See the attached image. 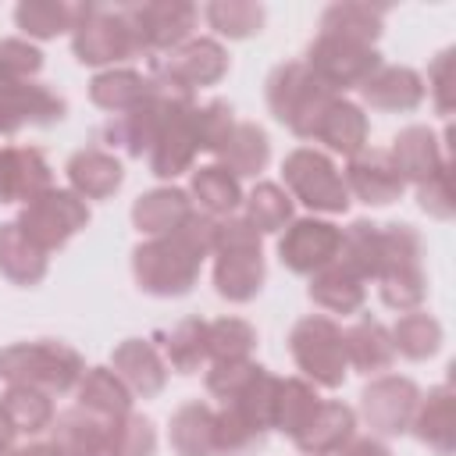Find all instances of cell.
Returning <instances> with one entry per match:
<instances>
[{
	"instance_id": "6da1fadb",
	"label": "cell",
	"mask_w": 456,
	"mask_h": 456,
	"mask_svg": "<svg viewBox=\"0 0 456 456\" xmlns=\"http://www.w3.org/2000/svg\"><path fill=\"white\" fill-rule=\"evenodd\" d=\"M214 228H217V217L192 210V217L178 232L139 242L132 249V274L139 289L160 299L185 296L196 285L200 267L214 249Z\"/></svg>"
},
{
	"instance_id": "7a4b0ae2",
	"label": "cell",
	"mask_w": 456,
	"mask_h": 456,
	"mask_svg": "<svg viewBox=\"0 0 456 456\" xmlns=\"http://www.w3.org/2000/svg\"><path fill=\"white\" fill-rule=\"evenodd\" d=\"M214 289L228 303H249L264 289L267 264L260 232L246 217H221L214 228Z\"/></svg>"
},
{
	"instance_id": "3957f363",
	"label": "cell",
	"mask_w": 456,
	"mask_h": 456,
	"mask_svg": "<svg viewBox=\"0 0 456 456\" xmlns=\"http://www.w3.org/2000/svg\"><path fill=\"white\" fill-rule=\"evenodd\" d=\"M82 374H86V360L68 342L39 338L0 349V378L7 385H28L46 395H64L75 392Z\"/></svg>"
},
{
	"instance_id": "277c9868",
	"label": "cell",
	"mask_w": 456,
	"mask_h": 456,
	"mask_svg": "<svg viewBox=\"0 0 456 456\" xmlns=\"http://www.w3.org/2000/svg\"><path fill=\"white\" fill-rule=\"evenodd\" d=\"M381 303L392 310H417L428 296L424 274V239L413 224H381V267H378Z\"/></svg>"
},
{
	"instance_id": "5b68a950",
	"label": "cell",
	"mask_w": 456,
	"mask_h": 456,
	"mask_svg": "<svg viewBox=\"0 0 456 456\" xmlns=\"http://www.w3.org/2000/svg\"><path fill=\"white\" fill-rule=\"evenodd\" d=\"M264 96H267V110L299 139H314L321 114L335 100V93L321 78H314V71L303 61L278 64L267 75Z\"/></svg>"
},
{
	"instance_id": "8992f818",
	"label": "cell",
	"mask_w": 456,
	"mask_h": 456,
	"mask_svg": "<svg viewBox=\"0 0 456 456\" xmlns=\"http://www.w3.org/2000/svg\"><path fill=\"white\" fill-rule=\"evenodd\" d=\"M71 50L82 64H118L128 57H139V39L128 21L125 4L107 7V4H78L71 18Z\"/></svg>"
},
{
	"instance_id": "52a82bcc",
	"label": "cell",
	"mask_w": 456,
	"mask_h": 456,
	"mask_svg": "<svg viewBox=\"0 0 456 456\" xmlns=\"http://www.w3.org/2000/svg\"><path fill=\"white\" fill-rule=\"evenodd\" d=\"M289 353H292L296 367L303 370V378L310 385L338 388L346 381V374H349V360H346V346H342V328L331 317H324V314H310V317L292 324Z\"/></svg>"
},
{
	"instance_id": "ba28073f",
	"label": "cell",
	"mask_w": 456,
	"mask_h": 456,
	"mask_svg": "<svg viewBox=\"0 0 456 456\" xmlns=\"http://www.w3.org/2000/svg\"><path fill=\"white\" fill-rule=\"evenodd\" d=\"M281 182L292 200L317 214H346L349 210V189L342 182V171L335 160L314 146H299L281 160Z\"/></svg>"
},
{
	"instance_id": "9c48e42d",
	"label": "cell",
	"mask_w": 456,
	"mask_h": 456,
	"mask_svg": "<svg viewBox=\"0 0 456 456\" xmlns=\"http://www.w3.org/2000/svg\"><path fill=\"white\" fill-rule=\"evenodd\" d=\"M14 224L21 228V235H25L32 246H39V249L50 256L53 249L68 246V239L78 235V232L89 224V207H86V200L75 196L71 189L50 185V189H43L39 196H32V200L21 207V214H18Z\"/></svg>"
},
{
	"instance_id": "30bf717a",
	"label": "cell",
	"mask_w": 456,
	"mask_h": 456,
	"mask_svg": "<svg viewBox=\"0 0 456 456\" xmlns=\"http://www.w3.org/2000/svg\"><path fill=\"white\" fill-rule=\"evenodd\" d=\"M314 78H321L335 96L346 89H360L378 68H381V53L367 43L346 39V36H331V32H317L314 43L306 46V61H303Z\"/></svg>"
},
{
	"instance_id": "8fae6325",
	"label": "cell",
	"mask_w": 456,
	"mask_h": 456,
	"mask_svg": "<svg viewBox=\"0 0 456 456\" xmlns=\"http://www.w3.org/2000/svg\"><path fill=\"white\" fill-rule=\"evenodd\" d=\"M228 71V53L217 39L210 36H192L185 39L178 50H171L167 57H160L150 71V78L164 89L196 96V89L203 86H217Z\"/></svg>"
},
{
	"instance_id": "7c38bea8",
	"label": "cell",
	"mask_w": 456,
	"mask_h": 456,
	"mask_svg": "<svg viewBox=\"0 0 456 456\" xmlns=\"http://www.w3.org/2000/svg\"><path fill=\"white\" fill-rule=\"evenodd\" d=\"M203 153V118H200V107L196 100L192 103H178L167 121L160 125L146 160H150V175L157 178H178L185 171H192L196 157Z\"/></svg>"
},
{
	"instance_id": "4fadbf2b",
	"label": "cell",
	"mask_w": 456,
	"mask_h": 456,
	"mask_svg": "<svg viewBox=\"0 0 456 456\" xmlns=\"http://www.w3.org/2000/svg\"><path fill=\"white\" fill-rule=\"evenodd\" d=\"M150 82H153V78H150ZM178 103H192V96L175 93V89H164V86L153 82V93H150L139 107H132V110H125V114H110V121L103 125V139H107L110 146L125 150L128 157H142V153H150V146H153L160 125L167 121V114H171Z\"/></svg>"
},
{
	"instance_id": "5bb4252c",
	"label": "cell",
	"mask_w": 456,
	"mask_h": 456,
	"mask_svg": "<svg viewBox=\"0 0 456 456\" xmlns=\"http://www.w3.org/2000/svg\"><path fill=\"white\" fill-rule=\"evenodd\" d=\"M125 11L142 53L178 50L185 39H192L200 18V11L189 0H146V4H125Z\"/></svg>"
},
{
	"instance_id": "9a60e30c",
	"label": "cell",
	"mask_w": 456,
	"mask_h": 456,
	"mask_svg": "<svg viewBox=\"0 0 456 456\" xmlns=\"http://www.w3.org/2000/svg\"><path fill=\"white\" fill-rule=\"evenodd\" d=\"M342 246V228L324 217H292L278 239V256L292 274H317L335 264Z\"/></svg>"
},
{
	"instance_id": "2e32d148",
	"label": "cell",
	"mask_w": 456,
	"mask_h": 456,
	"mask_svg": "<svg viewBox=\"0 0 456 456\" xmlns=\"http://www.w3.org/2000/svg\"><path fill=\"white\" fill-rule=\"evenodd\" d=\"M420 406V388L403 374H378L360 392V413L378 435H403L413 424V413Z\"/></svg>"
},
{
	"instance_id": "e0dca14e",
	"label": "cell",
	"mask_w": 456,
	"mask_h": 456,
	"mask_svg": "<svg viewBox=\"0 0 456 456\" xmlns=\"http://www.w3.org/2000/svg\"><path fill=\"white\" fill-rule=\"evenodd\" d=\"M342 182H346L349 196L363 200L367 207H388L406 189V182H403L399 167L392 164L388 150H374V146H363L356 157H349Z\"/></svg>"
},
{
	"instance_id": "ac0fdd59",
	"label": "cell",
	"mask_w": 456,
	"mask_h": 456,
	"mask_svg": "<svg viewBox=\"0 0 456 456\" xmlns=\"http://www.w3.org/2000/svg\"><path fill=\"white\" fill-rule=\"evenodd\" d=\"M64 110H68V103L39 82L0 86V135H14L25 125L50 128L64 118Z\"/></svg>"
},
{
	"instance_id": "d6986e66",
	"label": "cell",
	"mask_w": 456,
	"mask_h": 456,
	"mask_svg": "<svg viewBox=\"0 0 456 456\" xmlns=\"http://www.w3.org/2000/svg\"><path fill=\"white\" fill-rule=\"evenodd\" d=\"M110 370L125 381V388L139 399H153L167 385V363L146 338H125L110 353Z\"/></svg>"
},
{
	"instance_id": "ffe728a7",
	"label": "cell",
	"mask_w": 456,
	"mask_h": 456,
	"mask_svg": "<svg viewBox=\"0 0 456 456\" xmlns=\"http://www.w3.org/2000/svg\"><path fill=\"white\" fill-rule=\"evenodd\" d=\"M53 185V171L36 146H4L0 150V203H28Z\"/></svg>"
},
{
	"instance_id": "44dd1931",
	"label": "cell",
	"mask_w": 456,
	"mask_h": 456,
	"mask_svg": "<svg viewBox=\"0 0 456 456\" xmlns=\"http://www.w3.org/2000/svg\"><path fill=\"white\" fill-rule=\"evenodd\" d=\"M360 96L367 107L374 110H388V114H406V110H417L424 103V78L406 68V64H381L363 86H360Z\"/></svg>"
},
{
	"instance_id": "7402d4cb",
	"label": "cell",
	"mask_w": 456,
	"mask_h": 456,
	"mask_svg": "<svg viewBox=\"0 0 456 456\" xmlns=\"http://www.w3.org/2000/svg\"><path fill=\"white\" fill-rule=\"evenodd\" d=\"M64 175L71 182V192L82 200H107L121 189L125 182V167L114 153L100 150V146H82L68 157Z\"/></svg>"
},
{
	"instance_id": "603a6c76",
	"label": "cell",
	"mask_w": 456,
	"mask_h": 456,
	"mask_svg": "<svg viewBox=\"0 0 456 456\" xmlns=\"http://www.w3.org/2000/svg\"><path fill=\"white\" fill-rule=\"evenodd\" d=\"M356 435V413L353 406L338 399H321L317 413L306 420V428L292 438L299 452L306 456H335L342 445H349Z\"/></svg>"
},
{
	"instance_id": "cb8c5ba5",
	"label": "cell",
	"mask_w": 456,
	"mask_h": 456,
	"mask_svg": "<svg viewBox=\"0 0 456 456\" xmlns=\"http://www.w3.org/2000/svg\"><path fill=\"white\" fill-rule=\"evenodd\" d=\"M392 164L399 167L403 182H413V185H424L428 178H435L449 157L442 153V142L438 135L428 128V125H410L403 128L395 139H392V150H388Z\"/></svg>"
},
{
	"instance_id": "d4e9b609",
	"label": "cell",
	"mask_w": 456,
	"mask_h": 456,
	"mask_svg": "<svg viewBox=\"0 0 456 456\" xmlns=\"http://www.w3.org/2000/svg\"><path fill=\"white\" fill-rule=\"evenodd\" d=\"M196 203L185 189L178 185H160V189H150L142 192L135 203H132V224L146 235V239H157V235H171L178 232L189 217H192Z\"/></svg>"
},
{
	"instance_id": "484cf974",
	"label": "cell",
	"mask_w": 456,
	"mask_h": 456,
	"mask_svg": "<svg viewBox=\"0 0 456 456\" xmlns=\"http://www.w3.org/2000/svg\"><path fill=\"white\" fill-rule=\"evenodd\" d=\"M410 431L435 456H452V449H456V399H452L449 385H438L428 395H420V406L413 413Z\"/></svg>"
},
{
	"instance_id": "4316f807",
	"label": "cell",
	"mask_w": 456,
	"mask_h": 456,
	"mask_svg": "<svg viewBox=\"0 0 456 456\" xmlns=\"http://www.w3.org/2000/svg\"><path fill=\"white\" fill-rule=\"evenodd\" d=\"M367 135H370V121H367L363 107L346 96H335L328 103V110L321 114L317 132H314L317 142H324L331 153H342V157H356L367 146Z\"/></svg>"
},
{
	"instance_id": "83f0119b",
	"label": "cell",
	"mask_w": 456,
	"mask_h": 456,
	"mask_svg": "<svg viewBox=\"0 0 456 456\" xmlns=\"http://www.w3.org/2000/svg\"><path fill=\"white\" fill-rule=\"evenodd\" d=\"M75 399H78V410L93 413L103 424L132 413V392L110 367H86L82 381L75 385Z\"/></svg>"
},
{
	"instance_id": "f1b7e54d",
	"label": "cell",
	"mask_w": 456,
	"mask_h": 456,
	"mask_svg": "<svg viewBox=\"0 0 456 456\" xmlns=\"http://www.w3.org/2000/svg\"><path fill=\"white\" fill-rule=\"evenodd\" d=\"M50 445L57 456H107V424L93 413L71 406L53 417Z\"/></svg>"
},
{
	"instance_id": "f546056e",
	"label": "cell",
	"mask_w": 456,
	"mask_h": 456,
	"mask_svg": "<svg viewBox=\"0 0 456 456\" xmlns=\"http://www.w3.org/2000/svg\"><path fill=\"white\" fill-rule=\"evenodd\" d=\"M224 171H232L235 178H256L267 160H271V142H267V132L253 121H235L228 139L221 142V150L214 153Z\"/></svg>"
},
{
	"instance_id": "4dcf8cb0",
	"label": "cell",
	"mask_w": 456,
	"mask_h": 456,
	"mask_svg": "<svg viewBox=\"0 0 456 456\" xmlns=\"http://www.w3.org/2000/svg\"><path fill=\"white\" fill-rule=\"evenodd\" d=\"M342 346H346V360L349 367H356L360 374H381L392 367L395 349H392V335L381 321L374 317H360L356 324H349L342 331Z\"/></svg>"
},
{
	"instance_id": "1f68e13d",
	"label": "cell",
	"mask_w": 456,
	"mask_h": 456,
	"mask_svg": "<svg viewBox=\"0 0 456 456\" xmlns=\"http://www.w3.org/2000/svg\"><path fill=\"white\" fill-rule=\"evenodd\" d=\"M192 203L207 214V217H232L239 207H242V185L232 171H224L221 164H203V167H192V178H189V189Z\"/></svg>"
},
{
	"instance_id": "d6a6232c",
	"label": "cell",
	"mask_w": 456,
	"mask_h": 456,
	"mask_svg": "<svg viewBox=\"0 0 456 456\" xmlns=\"http://www.w3.org/2000/svg\"><path fill=\"white\" fill-rule=\"evenodd\" d=\"M150 93H153L150 75H142L135 68H107V71L93 75V82H89V100L110 114H125V110L139 107Z\"/></svg>"
},
{
	"instance_id": "836d02e7",
	"label": "cell",
	"mask_w": 456,
	"mask_h": 456,
	"mask_svg": "<svg viewBox=\"0 0 456 456\" xmlns=\"http://www.w3.org/2000/svg\"><path fill=\"white\" fill-rule=\"evenodd\" d=\"M46 267H50V256L32 246L21 228L14 221L0 224V274L11 281V285H39L46 278Z\"/></svg>"
},
{
	"instance_id": "e575fe53",
	"label": "cell",
	"mask_w": 456,
	"mask_h": 456,
	"mask_svg": "<svg viewBox=\"0 0 456 456\" xmlns=\"http://www.w3.org/2000/svg\"><path fill=\"white\" fill-rule=\"evenodd\" d=\"M214 417H217V410H210L200 399L182 403L171 413V428H167L171 449L178 456H217V449H214Z\"/></svg>"
},
{
	"instance_id": "d590c367",
	"label": "cell",
	"mask_w": 456,
	"mask_h": 456,
	"mask_svg": "<svg viewBox=\"0 0 456 456\" xmlns=\"http://www.w3.org/2000/svg\"><path fill=\"white\" fill-rule=\"evenodd\" d=\"M310 299L321 306V310H328V314H360V306H363V299H367V289H363V281L356 278V274H349L342 264H328L324 271H317V274H310Z\"/></svg>"
},
{
	"instance_id": "8d00e7d4",
	"label": "cell",
	"mask_w": 456,
	"mask_h": 456,
	"mask_svg": "<svg viewBox=\"0 0 456 456\" xmlns=\"http://www.w3.org/2000/svg\"><path fill=\"white\" fill-rule=\"evenodd\" d=\"M381 25H385V7H374L363 0H342L321 14V32L346 36L367 46H374V39L381 36Z\"/></svg>"
},
{
	"instance_id": "74e56055",
	"label": "cell",
	"mask_w": 456,
	"mask_h": 456,
	"mask_svg": "<svg viewBox=\"0 0 456 456\" xmlns=\"http://www.w3.org/2000/svg\"><path fill=\"white\" fill-rule=\"evenodd\" d=\"M335 264H342V267H346L349 274H356L360 281L378 278V267H381V224L353 221V224L342 232V246H338Z\"/></svg>"
},
{
	"instance_id": "f35d334b",
	"label": "cell",
	"mask_w": 456,
	"mask_h": 456,
	"mask_svg": "<svg viewBox=\"0 0 456 456\" xmlns=\"http://www.w3.org/2000/svg\"><path fill=\"white\" fill-rule=\"evenodd\" d=\"M321 395L306 378H281L278 381V399H274V424L271 431H281L289 438H296L306 420L317 413Z\"/></svg>"
},
{
	"instance_id": "ab89813d",
	"label": "cell",
	"mask_w": 456,
	"mask_h": 456,
	"mask_svg": "<svg viewBox=\"0 0 456 456\" xmlns=\"http://www.w3.org/2000/svg\"><path fill=\"white\" fill-rule=\"evenodd\" d=\"M242 210H246L242 217L260 235H274V232H285V224L292 221V196L274 182H256L242 196Z\"/></svg>"
},
{
	"instance_id": "60d3db41",
	"label": "cell",
	"mask_w": 456,
	"mask_h": 456,
	"mask_svg": "<svg viewBox=\"0 0 456 456\" xmlns=\"http://www.w3.org/2000/svg\"><path fill=\"white\" fill-rule=\"evenodd\" d=\"M256 349V328L242 317H217L207 321V360L210 363H235L249 360Z\"/></svg>"
},
{
	"instance_id": "b9f144b4",
	"label": "cell",
	"mask_w": 456,
	"mask_h": 456,
	"mask_svg": "<svg viewBox=\"0 0 456 456\" xmlns=\"http://www.w3.org/2000/svg\"><path fill=\"white\" fill-rule=\"evenodd\" d=\"M53 395L28 388V385H7V392L0 395L4 413L11 417V424L18 428V435H39L50 431L53 424Z\"/></svg>"
},
{
	"instance_id": "7bdbcfd3",
	"label": "cell",
	"mask_w": 456,
	"mask_h": 456,
	"mask_svg": "<svg viewBox=\"0 0 456 456\" xmlns=\"http://www.w3.org/2000/svg\"><path fill=\"white\" fill-rule=\"evenodd\" d=\"M388 335H392V349L406 360H428L442 349V324L424 310L403 314Z\"/></svg>"
},
{
	"instance_id": "ee69618b",
	"label": "cell",
	"mask_w": 456,
	"mask_h": 456,
	"mask_svg": "<svg viewBox=\"0 0 456 456\" xmlns=\"http://www.w3.org/2000/svg\"><path fill=\"white\" fill-rule=\"evenodd\" d=\"M164 363L178 374H192L207 363V321L185 317L164 335Z\"/></svg>"
},
{
	"instance_id": "f6af8a7d",
	"label": "cell",
	"mask_w": 456,
	"mask_h": 456,
	"mask_svg": "<svg viewBox=\"0 0 456 456\" xmlns=\"http://www.w3.org/2000/svg\"><path fill=\"white\" fill-rule=\"evenodd\" d=\"M75 7L64 0H21L14 7V25L28 39H53L61 32H71Z\"/></svg>"
},
{
	"instance_id": "bcb514c9",
	"label": "cell",
	"mask_w": 456,
	"mask_h": 456,
	"mask_svg": "<svg viewBox=\"0 0 456 456\" xmlns=\"http://www.w3.org/2000/svg\"><path fill=\"white\" fill-rule=\"evenodd\" d=\"M203 18L224 39H249L264 25V7L253 0H214L203 7Z\"/></svg>"
},
{
	"instance_id": "7dc6e473",
	"label": "cell",
	"mask_w": 456,
	"mask_h": 456,
	"mask_svg": "<svg viewBox=\"0 0 456 456\" xmlns=\"http://www.w3.org/2000/svg\"><path fill=\"white\" fill-rule=\"evenodd\" d=\"M157 428L142 413H125L107 424V456H153Z\"/></svg>"
},
{
	"instance_id": "c3c4849f",
	"label": "cell",
	"mask_w": 456,
	"mask_h": 456,
	"mask_svg": "<svg viewBox=\"0 0 456 456\" xmlns=\"http://www.w3.org/2000/svg\"><path fill=\"white\" fill-rule=\"evenodd\" d=\"M264 431H256L246 417H239L235 410L221 406L214 417V449L217 456H249L264 445Z\"/></svg>"
},
{
	"instance_id": "681fc988",
	"label": "cell",
	"mask_w": 456,
	"mask_h": 456,
	"mask_svg": "<svg viewBox=\"0 0 456 456\" xmlns=\"http://www.w3.org/2000/svg\"><path fill=\"white\" fill-rule=\"evenodd\" d=\"M417 203L420 210H428L438 221H449L456 214V196H452V164H445L435 178H428L424 185H417Z\"/></svg>"
},
{
	"instance_id": "f907efd6",
	"label": "cell",
	"mask_w": 456,
	"mask_h": 456,
	"mask_svg": "<svg viewBox=\"0 0 456 456\" xmlns=\"http://www.w3.org/2000/svg\"><path fill=\"white\" fill-rule=\"evenodd\" d=\"M256 370V363L253 360H235V363H210L207 367V378H203V385H207V392L214 395V399H232L246 381H249V374Z\"/></svg>"
},
{
	"instance_id": "816d5d0a",
	"label": "cell",
	"mask_w": 456,
	"mask_h": 456,
	"mask_svg": "<svg viewBox=\"0 0 456 456\" xmlns=\"http://www.w3.org/2000/svg\"><path fill=\"white\" fill-rule=\"evenodd\" d=\"M428 89L435 96V107L438 114H449L452 110V50H442L435 57V64L428 68ZM424 89V93H428Z\"/></svg>"
},
{
	"instance_id": "f5cc1de1",
	"label": "cell",
	"mask_w": 456,
	"mask_h": 456,
	"mask_svg": "<svg viewBox=\"0 0 456 456\" xmlns=\"http://www.w3.org/2000/svg\"><path fill=\"white\" fill-rule=\"evenodd\" d=\"M335 456H392V452H388L385 442H378V438H353V442L342 445Z\"/></svg>"
},
{
	"instance_id": "db71d44e",
	"label": "cell",
	"mask_w": 456,
	"mask_h": 456,
	"mask_svg": "<svg viewBox=\"0 0 456 456\" xmlns=\"http://www.w3.org/2000/svg\"><path fill=\"white\" fill-rule=\"evenodd\" d=\"M0 456H57V452H53L50 442H28V445H11Z\"/></svg>"
},
{
	"instance_id": "11a10c76",
	"label": "cell",
	"mask_w": 456,
	"mask_h": 456,
	"mask_svg": "<svg viewBox=\"0 0 456 456\" xmlns=\"http://www.w3.org/2000/svg\"><path fill=\"white\" fill-rule=\"evenodd\" d=\"M14 438H18V428L11 424V417L4 413V406H0V452L4 449H11L14 445Z\"/></svg>"
}]
</instances>
